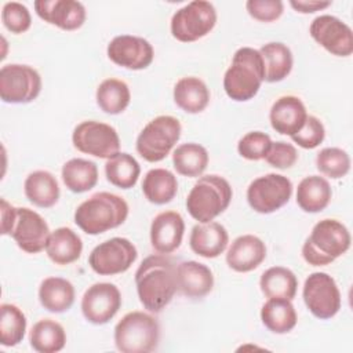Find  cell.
Listing matches in <instances>:
<instances>
[{"instance_id":"obj_35","label":"cell","mask_w":353,"mask_h":353,"mask_svg":"<svg viewBox=\"0 0 353 353\" xmlns=\"http://www.w3.org/2000/svg\"><path fill=\"white\" fill-rule=\"evenodd\" d=\"M97 105L108 114H119L127 109L131 101L130 87L120 79H105L95 92Z\"/></svg>"},{"instance_id":"obj_43","label":"cell","mask_w":353,"mask_h":353,"mask_svg":"<svg viewBox=\"0 0 353 353\" xmlns=\"http://www.w3.org/2000/svg\"><path fill=\"white\" fill-rule=\"evenodd\" d=\"M263 160L274 168L287 170L296 163L298 150L292 143H288L284 141L272 142V146Z\"/></svg>"},{"instance_id":"obj_17","label":"cell","mask_w":353,"mask_h":353,"mask_svg":"<svg viewBox=\"0 0 353 353\" xmlns=\"http://www.w3.org/2000/svg\"><path fill=\"white\" fill-rule=\"evenodd\" d=\"M51 232L46 219L28 207H19L17 222L10 234L17 245L28 254H39L46 250Z\"/></svg>"},{"instance_id":"obj_1","label":"cell","mask_w":353,"mask_h":353,"mask_svg":"<svg viewBox=\"0 0 353 353\" xmlns=\"http://www.w3.org/2000/svg\"><path fill=\"white\" fill-rule=\"evenodd\" d=\"M135 285L142 306L152 313L161 312L178 290L174 261L165 254L146 256L135 272Z\"/></svg>"},{"instance_id":"obj_46","label":"cell","mask_w":353,"mask_h":353,"mask_svg":"<svg viewBox=\"0 0 353 353\" xmlns=\"http://www.w3.org/2000/svg\"><path fill=\"white\" fill-rule=\"evenodd\" d=\"M290 6L301 14H312L316 11H321L331 6V1H321V0H291Z\"/></svg>"},{"instance_id":"obj_5","label":"cell","mask_w":353,"mask_h":353,"mask_svg":"<svg viewBox=\"0 0 353 353\" xmlns=\"http://www.w3.org/2000/svg\"><path fill=\"white\" fill-rule=\"evenodd\" d=\"M233 190L219 175L200 176L186 197V210L199 223H207L221 215L230 204Z\"/></svg>"},{"instance_id":"obj_37","label":"cell","mask_w":353,"mask_h":353,"mask_svg":"<svg viewBox=\"0 0 353 353\" xmlns=\"http://www.w3.org/2000/svg\"><path fill=\"white\" fill-rule=\"evenodd\" d=\"M141 165L137 159L128 153L119 152L108 159L105 164V175L108 182L120 189H131L138 182Z\"/></svg>"},{"instance_id":"obj_38","label":"cell","mask_w":353,"mask_h":353,"mask_svg":"<svg viewBox=\"0 0 353 353\" xmlns=\"http://www.w3.org/2000/svg\"><path fill=\"white\" fill-rule=\"evenodd\" d=\"M26 331V317L23 312L12 303L0 306V336L1 345L11 347L22 342Z\"/></svg>"},{"instance_id":"obj_44","label":"cell","mask_w":353,"mask_h":353,"mask_svg":"<svg viewBox=\"0 0 353 353\" xmlns=\"http://www.w3.org/2000/svg\"><path fill=\"white\" fill-rule=\"evenodd\" d=\"M245 8L254 19L261 22H273L281 17L284 4L280 0H248L245 3Z\"/></svg>"},{"instance_id":"obj_10","label":"cell","mask_w":353,"mask_h":353,"mask_svg":"<svg viewBox=\"0 0 353 353\" xmlns=\"http://www.w3.org/2000/svg\"><path fill=\"white\" fill-rule=\"evenodd\" d=\"M72 142L79 152L106 160L120 150L117 131L110 124L97 120H85L77 124L72 132Z\"/></svg>"},{"instance_id":"obj_15","label":"cell","mask_w":353,"mask_h":353,"mask_svg":"<svg viewBox=\"0 0 353 353\" xmlns=\"http://www.w3.org/2000/svg\"><path fill=\"white\" fill-rule=\"evenodd\" d=\"M121 307L120 290L112 283H95L88 287L81 298L84 319L95 325L109 323Z\"/></svg>"},{"instance_id":"obj_41","label":"cell","mask_w":353,"mask_h":353,"mask_svg":"<svg viewBox=\"0 0 353 353\" xmlns=\"http://www.w3.org/2000/svg\"><path fill=\"white\" fill-rule=\"evenodd\" d=\"M1 21L7 30L14 34L26 32L32 25V17L28 7L18 1H8L3 6Z\"/></svg>"},{"instance_id":"obj_45","label":"cell","mask_w":353,"mask_h":353,"mask_svg":"<svg viewBox=\"0 0 353 353\" xmlns=\"http://www.w3.org/2000/svg\"><path fill=\"white\" fill-rule=\"evenodd\" d=\"M1 203V234H11L17 222V215H18V208L11 205L6 199L0 200Z\"/></svg>"},{"instance_id":"obj_18","label":"cell","mask_w":353,"mask_h":353,"mask_svg":"<svg viewBox=\"0 0 353 353\" xmlns=\"http://www.w3.org/2000/svg\"><path fill=\"white\" fill-rule=\"evenodd\" d=\"M33 7L44 22L62 30L81 28L87 17L83 3L76 0H36Z\"/></svg>"},{"instance_id":"obj_28","label":"cell","mask_w":353,"mask_h":353,"mask_svg":"<svg viewBox=\"0 0 353 353\" xmlns=\"http://www.w3.org/2000/svg\"><path fill=\"white\" fill-rule=\"evenodd\" d=\"M23 192L32 204L41 208L55 205L61 193L57 178L46 170L30 172L25 179Z\"/></svg>"},{"instance_id":"obj_40","label":"cell","mask_w":353,"mask_h":353,"mask_svg":"<svg viewBox=\"0 0 353 353\" xmlns=\"http://www.w3.org/2000/svg\"><path fill=\"white\" fill-rule=\"evenodd\" d=\"M272 146V139L266 132L250 131L243 135L237 143V152L241 157L258 161L263 160Z\"/></svg>"},{"instance_id":"obj_8","label":"cell","mask_w":353,"mask_h":353,"mask_svg":"<svg viewBox=\"0 0 353 353\" xmlns=\"http://www.w3.org/2000/svg\"><path fill=\"white\" fill-rule=\"evenodd\" d=\"M216 23V10L212 3L194 0L176 10L171 18V34L182 43L196 41L207 36Z\"/></svg>"},{"instance_id":"obj_11","label":"cell","mask_w":353,"mask_h":353,"mask_svg":"<svg viewBox=\"0 0 353 353\" xmlns=\"http://www.w3.org/2000/svg\"><path fill=\"white\" fill-rule=\"evenodd\" d=\"M292 194V182L281 174H266L247 188V201L259 214H272L285 205Z\"/></svg>"},{"instance_id":"obj_33","label":"cell","mask_w":353,"mask_h":353,"mask_svg":"<svg viewBox=\"0 0 353 353\" xmlns=\"http://www.w3.org/2000/svg\"><path fill=\"white\" fill-rule=\"evenodd\" d=\"M259 287L266 298H285L292 301L298 290V279L284 266H272L259 279Z\"/></svg>"},{"instance_id":"obj_26","label":"cell","mask_w":353,"mask_h":353,"mask_svg":"<svg viewBox=\"0 0 353 353\" xmlns=\"http://www.w3.org/2000/svg\"><path fill=\"white\" fill-rule=\"evenodd\" d=\"M83 251V241L80 236L70 228L62 226L51 232L46 252L48 258L57 265H69L76 262Z\"/></svg>"},{"instance_id":"obj_7","label":"cell","mask_w":353,"mask_h":353,"mask_svg":"<svg viewBox=\"0 0 353 353\" xmlns=\"http://www.w3.org/2000/svg\"><path fill=\"white\" fill-rule=\"evenodd\" d=\"M181 123L176 117L161 114L150 120L137 138L138 154L149 161L157 163L164 160L181 138Z\"/></svg>"},{"instance_id":"obj_4","label":"cell","mask_w":353,"mask_h":353,"mask_svg":"<svg viewBox=\"0 0 353 353\" xmlns=\"http://www.w3.org/2000/svg\"><path fill=\"white\" fill-rule=\"evenodd\" d=\"M347 228L331 218L319 221L302 245V256L312 266H325L350 248Z\"/></svg>"},{"instance_id":"obj_14","label":"cell","mask_w":353,"mask_h":353,"mask_svg":"<svg viewBox=\"0 0 353 353\" xmlns=\"http://www.w3.org/2000/svg\"><path fill=\"white\" fill-rule=\"evenodd\" d=\"M309 33L317 44L332 55L349 57L353 52V32L350 26L334 15L323 14L316 17L309 26Z\"/></svg>"},{"instance_id":"obj_24","label":"cell","mask_w":353,"mask_h":353,"mask_svg":"<svg viewBox=\"0 0 353 353\" xmlns=\"http://www.w3.org/2000/svg\"><path fill=\"white\" fill-rule=\"evenodd\" d=\"M332 190L330 182L320 175L305 176L296 188V204L305 212L323 211L331 201Z\"/></svg>"},{"instance_id":"obj_22","label":"cell","mask_w":353,"mask_h":353,"mask_svg":"<svg viewBox=\"0 0 353 353\" xmlns=\"http://www.w3.org/2000/svg\"><path fill=\"white\" fill-rule=\"evenodd\" d=\"M229 234L223 225L218 222L197 223L192 228L189 244L194 254L211 259L219 256L228 247Z\"/></svg>"},{"instance_id":"obj_16","label":"cell","mask_w":353,"mask_h":353,"mask_svg":"<svg viewBox=\"0 0 353 353\" xmlns=\"http://www.w3.org/2000/svg\"><path fill=\"white\" fill-rule=\"evenodd\" d=\"M106 52L113 63L130 70L145 69L154 58L153 46L146 39L132 34L113 37L108 44Z\"/></svg>"},{"instance_id":"obj_31","label":"cell","mask_w":353,"mask_h":353,"mask_svg":"<svg viewBox=\"0 0 353 353\" xmlns=\"http://www.w3.org/2000/svg\"><path fill=\"white\" fill-rule=\"evenodd\" d=\"M142 192L152 204H167L178 192L176 176L165 168H152L143 176Z\"/></svg>"},{"instance_id":"obj_20","label":"cell","mask_w":353,"mask_h":353,"mask_svg":"<svg viewBox=\"0 0 353 353\" xmlns=\"http://www.w3.org/2000/svg\"><path fill=\"white\" fill-rule=\"evenodd\" d=\"M307 116L306 106L301 98L295 95H283L272 105L269 120L276 132L292 137L303 127Z\"/></svg>"},{"instance_id":"obj_25","label":"cell","mask_w":353,"mask_h":353,"mask_svg":"<svg viewBox=\"0 0 353 353\" xmlns=\"http://www.w3.org/2000/svg\"><path fill=\"white\" fill-rule=\"evenodd\" d=\"M174 102L186 113H200L210 102V90L199 77H182L174 85Z\"/></svg>"},{"instance_id":"obj_32","label":"cell","mask_w":353,"mask_h":353,"mask_svg":"<svg viewBox=\"0 0 353 353\" xmlns=\"http://www.w3.org/2000/svg\"><path fill=\"white\" fill-rule=\"evenodd\" d=\"M65 186L73 193L91 190L98 182V167L94 161L74 157L62 165L61 171Z\"/></svg>"},{"instance_id":"obj_12","label":"cell","mask_w":353,"mask_h":353,"mask_svg":"<svg viewBox=\"0 0 353 353\" xmlns=\"http://www.w3.org/2000/svg\"><path fill=\"white\" fill-rule=\"evenodd\" d=\"M302 296L309 312L320 320L332 319L342 303L335 280L324 272H314L306 277Z\"/></svg>"},{"instance_id":"obj_42","label":"cell","mask_w":353,"mask_h":353,"mask_svg":"<svg viewBox=\"0 0 353 353\" xmlns=\"http://www.w3.org/2000/svg\"><path fill=\"white\" fill-rule=\"evenodd\" d=\"M325 138V128L320 119L316 116H307L303 127L291 137V139L303 149L317 148Z\"/></svg>"},{"instance_id":"obj_36","label":"cell","mask_w":353,"mask_h":353,"mask_svg":"<svg viewBox=\"0 0 353 353\" xmlns=\"http://www.w3.org/2000/svg\"><path fill=\"white\" fill-rule=\"evenodd\" d=\"M208 152L204 146L188 142L179 145L172 153V164L179 175L196 178L200 176L208 165Z\"/></svg>"},{"instance_id":"obj_29","label":"cell","mask_w":353,"mask_h":353,"mask_svg":"<svg viewBox=\"0 0 353 353\" xmlns=\"http://www.w3.org/2000/svg\"><path fill=\"white\" fill-rule=\"evenodd\" d=\"M262 324L273 334H287L296 325L298 316L290 299L269 298L261 309Z\"/></svg>"},{"instance_id":"obj_21","label":"cell","mask_w":353,"mask_h":353,"mask_svg":"<svg viewBox=\"0 0 353 353\" xmlns=\"http://www.w3.org/2000/svg\"><path fill=\"white\" fill-rule=\"evenodd\" d=\"M266 258L265 243L254 234H243L233 240L226 252L228 266L239 273L256 269Z\"/></svg>"},{"instance_id":"obj_39","label":"cell","mask_w":353,"mask_h":353,"mask_svg":"<svg viewBox=\"0 0 353 353\" xmlns=\"http://www.w3.org/2000/svg\"><path fill=\"white\" fill-rule=\"evenodd\" d=\"M316 167L324 176L339 179L350 171V157L341 148H324L316 156Z\"/></svg>"},{"instance_id":"obj_6","label":"cell","mask_w":353,"mask_h":353,"mask_svg":"<svg viewBox=\"0 0 353 353\" xmlns=\"http://www.w3.org/2000/svg\"><path fill=\"white\" fill-rule=\"evenodd\" d=\"M113 338L121 353H149L159 345L160 325L153 316L134 310L116 324Z\"/></svg>"},{"instance_id":"obj_9","label":"cell","mask_w":353,"mask_h":353,"mask_svg":"<svg viewBox=\"0 0 353 353\" xmlns=\"http://www.w3.org/2000/svg\"><path fill=\"white\" fill-rule=\"evenodd\" d=\"M41 91L39 72L22 63H8L0 69V98L6 103H29Z\"/></svg>"},{"instance_id":"obj_19","label":"cell","mask_w":353,"mask_h":353,"mask_svg":"<svg viewBox=\"0 0 353 353\" xmlns=\"http://www.w3.org/2000/svg\"><path fill=\"white\" fill-rule=\"evenodd\" d=\"M185 233V222L176 211H163L150 223V244L159 254H171L179 248Z\"/></svg>"},{"instance_id":"obj_23","label":"cell","mask_w":353,"mask_h":353,"mask_svg":"<svg viewBox=\"0 0 353 353\" xmlns=\"http://www.w3.org/2000/svg\"><path fill=\"white\" fill-rule=\"evenodd\" d=\"M178 291L188 298H203L214 287L212 270L197 261H183L176 265Z\"/></svg>"},{"instance_id":"obj_30","label":"cell","mask_w":353,"mask_h":353,"mask_svg":"<svg viewBox=\"0 0 353 353\" xmlns=\"http://www.w3.org/2000/svg\"><path fill=\"white\" fill-rule=\"evenodd\" d=\"M265 66V79L268 83L284 80L292 70L294 58L290 47L280 41H270L259 48Z\"/></svg>"},{"instance_id":"obj_27","label":"cell","mask_w":353,"mask_h":353,"mask_svg":"<svg viewBox=\"0 0 353 353\" xmlns=\"http://www.w3.org/2000/svg\"><path fill=\"white\" fill-rule=\"evenodd\" d=\"M74 287L63 277H47L40 283L39 301L51 313H63L74 302Z\"/></svg>"},{"instance_id":"obj_13","label":"cell","mask_w":353,"mask_h":353,"mask_svg":"<svg viewBox=\"0 0 353 353\" xmlns=\"http://www.w3.org/2000/svg\"><path fill=\"white\" fill-rule=\"evenodd\" d=\"M138 251L125 237H112L94 247L88 263L99 276H113L127 272L137 261Z\"/></svg>"},{"instance_id":"obj_2","label":"cell","mask_w":353,"mask_h":353,"mask_svg":"<svg viewBox=\"0 0 353 353\" xmlns=\"http://www.w3.org/2000/svg\"><path fill=\"white\" fill-rule=\"evenodd\" d=\"M128 211V204L123 197L109 192H98L76 208L74 223L84 233L95 236L123 225Z\"/></svg>"},{"instance_id":"obj_3","label":"cell","mask_w":353,"mask_h":353,"mask_svg":"<svg viewBox=\"0 0 353 353\" xmlns=\"http://www.w3.org/2000/svg\"><path fill=\"white\" fill-rule=\"evenodd\" d=\"M263 79L265 66L259 50L241 47L225 72L223 90L230 99L245 102L258 94Z\"/></svg>"},{"instance_id":"obj_34","label":"cell","mask_w":353,"mask_h":353,"mask_svg":"<svg viewBox=\"0 0 353 353\" xmlns=\"http://www.w3.org/2000/svg\"><path fill=\"white\" fill-rule=\"evenodd\" d=\"M29 342L33 350L39 353H57L66 345V332L58 321L43 319L33 324Z\"/></svg>"}]
</instances>
